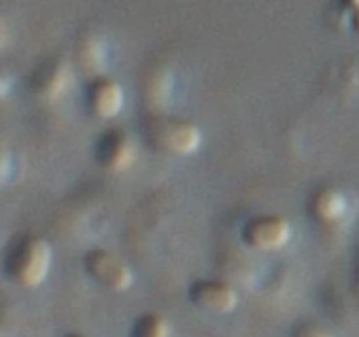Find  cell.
Segmentation results:
<instances>
[{
  "label": "cell",
  "instance_id": "cell-1",
  "mask_svg": "<svg viewBox=\"0 0 359 337\" xmlns=\"http://www.w3.org/2000/svg\"><path fill=\"white\" fill-rule=\"evenodd\" d=\"M51 248L39 237H23L9 249L6 267L9 276L23 286H37L48 276Z\"/></svg>",
  "mask_w": 359,
  "mask_h": 337
},
{
  "label": "cell",
  "instance_id": "cell-2",
  "mask_svg": "<svg viewBox=\"0 0 359 337\" xmlns=\"http://www.w3.org/2000/svg\"><path fill=\"white\" fill-rule=\"evenodd\" d=\"M146 136L156 150L172 154H189L198 150L202 133L193 123L174 118H151L146 123Z\"/></svg>",
  "mask_w": 359,
  "mask_h": 337
},
{
  "label": "cell",
  "instance_id": "cell-3",
  "mask_svg": "<svg viewBox=\"0 0 359 337\" xmlns=\"http://www.w3.org/2000/svg\"><path fill=\"white\" fill-rule=\"evenodd\" d=\"M84 265L91 277L109 290L121 291L133 283V272L128 263L107 249H91L84 258Z\"/></svg>",
  "mask_w": 359,
  "mask_h": 337
},
{
  "label": "cell",
  "instance_id": "cell-4",
  "mask_svg": "<svg viewBox=\"0 0 359 337\" xmlns=\"http://www.w3.org/2000/svg\"><path fill=\"white\" fill-rule=\"evenodd\" d=\"M290 237V221L276 214L255 218L244 228L245 242L262 251H273V249L283 248L284 244H287Z\"/></svg>",
  "mask_w": 359,
  "mask_h": 337
},
{
  "label": "cell",
  "instance_id": "cell-5",
  "mask_svg": "<svg viewBox=\"0 0 359 337\" xmlns=\"http://www.w3.org/2000/svg\"><path fill=\"white\" fill-rule=\"evenodd\" d=\"M97 158L107 171H126L135 161V144L123 130H107L97 143Z\"/></svg>",
  "mask_w": 359,
  "mask_h": 337
},
{
  "label": "cell",
  "instance_id": "cell-6",
  "mask_svg": "<svg viewBox=\"0 0 359 337\" xmlns=\"http://www.w3.org/2000/svg\"><path fill=\"white\" fill-rule=\"evenodd\" d=\"M70 67L65 60L49 58L44 60L32 76V88L39 97L58 98L70 86Z\"/></svg>",
  "mask_w": 359,
  "mask_h": 337
},
{
  "label": "cell",
  "instance_id": "cell-7",
  "mask_svg": "<svg viewBox=\"0 0 359 337\" xmlns=\"http://www.w3.org/2000/svg\"><path fill=\"white\" fill-rule=\"evenodd\" d=\"M189 297L198 308L207 309L210 312H217V315L231 312L238 302L233 288L223 281H196L191 284Z\"/></svg>",
  "mask_w": 359,
  "mask_h": 337
},
{
  "label": "cell",
  "instance_id": "cell-8",
  "mask_svg": "<svg viewBox=\"0 0 359 337\" xmlns=\"http://www.w3.org/2000/svg\"><path fill=\"white\" fill-rule=\"evenodd\" d=\"M90 109L100 118H114L119 114L125 104V91L121 84L109 77H98L93 81L88 91Z\"/></svg>",
  "mask_w": 359,
  "mask_h": 337
},
{
  "label": "cell",
  "instance_id": "cell-9",
  "mask_svg": "<svg viewBox=\"0 0 359 337\" xmlns=\"http://www.w3.org/2000/svg\"><path fill=\"white\" fill-rule=\"evenodd\" d=\"M312 213L325 223L339 221L347 211V200L342 192L335 188H323L312 197Z\"/></svg>",
  "mask_w": 359,
  "mask_h": 337
},
{
  "label": "cell",
  "instance_id": "cell-10",
  "mask_svg": "<svg viewBox=\"0 0 359 337\" xmlns=\"http://www.w3.org/2000/svg\"><path fill=\"white\" fill-rule=\"evenodd\" d=\"M105 62H107V58H105V49L102 46V42H98L97 39H91V41L84 42L83 49H81V65L86 69V72H104Z\"/></svg>",
  "mask_w": 359,
  "mask_h": 337
},
{
  "label": "cell",
  "instance_id": "cell-11",
  "mask_svg": "<svg viewBox=\"0 0 359 337\" xmlns=\"http://www.w3.org/2000/svg\"><path fill=\"white\" fill-rule=\"evenodd\" d=\"M168 333L170 329L167 319L161 318L160 315H144L142 318L137 319L132 337H168Z\"/></svg>",
  "mask_w": 359,
  "mask_h": 337
},
{
  "label": "cell",
  "instance_id": "cell-12",
  "mask_svg": "<svg viewBox=\"0 0 359 337\" xmlns=\"http://www.w3.org/2000/svg\"><path fill=\"white\" fill-rule=\"evenodd\" d=\"M294 337H335L323 326L314 325V323H304L294 330Z\"/></svg>",
  "mask_w": 359,
  "mask_h": 337
},
{
  "label": "cell",
  "instance_id": "cell-13",
  "mask_svg": "<svg viewBox=\"0 0 359 337\" xmlns=\"http://www.w3.org/2000/svg\"><path fill=\"white\" fill-rule=\"evenodd\" d=\"M6 37H7V28H6V23H4L2 16H0V48H2V44L6 42Z\"/></svg>",
  "mask_w": 359,
  "mask_h": 337
},
{
  "label": "cell",
  "instance_id": "cell-14",
  "mask_svg": "<svg viewBox=\"0 0 359 337\" xmlns=\"http://www.w3.org/2000/svg\"><path fill=\"white\" fill-rule=\"evenodd\" d=\"M7 91H9V81H7L6 77L0 76V98H2Z\"/></svg>",
  "mask_w": 359,
  "mask_h": 337
},
{
  "label": "cell",
  "instance_id": "cell-15",
  "mask_svg": "<svg viewBox=\"0 0 359 337\" xmlns=\"http://www.w3.org/2000/svg\"><path fill=\"white\" fill-rule=\"evenodd\" d=\"M67 337H86V336H77L76 333V336H67Z\"/></svg>",
  "mask_w": 359,
  "mask_h": 337
}]
</instances>
